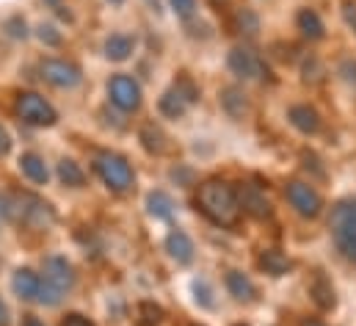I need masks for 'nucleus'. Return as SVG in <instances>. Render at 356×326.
Segmentation results:
<instances>
[{
    "label": "nucleus",
    "mask_w": 356,
    "mask_h": 326,
    "mask_svg": "<svg viewBox=\"0 0 356 326\" xmlns=\"http://www.w3.org/2000/svg\"><path fill=\"white\" fill-rule=\"evenodd\" d=\"M196 205L199 210L216 224V227H235L241 222V202L238 191L227 180H204L196 191Z\"/></svg>",
    "instance_id": "nucleus-1"
},
{
    "label": "nucleus",
    "mask_w": 356,
    "mask_h": 326,
    "mask_svg": "<svg viewBox=\"0 0 356 326\" xmlns=\"http://www.w3.org/2000/svg\"><path fill=\"white\" fill-rule=\"evenodd\" d=\"M0 213H8L11 219L33 227V230H47L56 222V210L50 202H44L36 194H11L6 205H0Z\"/></svg>",
    "instance_id": "nucleus-2"
},
{
    "label": "nucleus",
    "mask_w": 356,
    "mask_h": 326,
    "mask_svg": "<svg viewBox=\"0 0 356 326\" xmlns=\"http://www.w3.org/2000/svg\"><path fill=\"white\" fill-rule=\"evenodd\" d=\"M94 171L99 174V180L113 191V194H127L136 183V174H133V166L127 163L124 155L119 153H111V150H102L94 155Z\"/></svg>",
    "instance_id": "nucleus-3"
},
{
    "label": "nucleus",
    "mask_w": 356,
    "mask_h": 326,
    "mask_svg": "<svg viewBox=\"0 0 356 326\" xmlns=\"http://www.w3.org/2000/svg\"><path fill=\"white\" fill-rule=\"evenodd\" d=\"M329 227H332V235H334V244L337 249L356 260V202L346 199V202H337L332 208V216H329Z\"/></svg>",
    "instance_id": "nucleus-4"
},
{
    "label": "nucleus",
    "mask_w": 356,
    "mask_h": 326,
    "mask_svg": "<svg viewBox=\"0 0 356 326\" xmlns=\"http://www.w3.org/2000/svg\"><path fill=\"white\" fill-rule=\"evenodd\" d=\"M14 108H17V116L33 127H53L58 122L56 108L36 91H19Z\"/></svg>",
    "instance_id": "nucleus-5"
},
{
    "label": "nucleus",
    "mask_w": 356,
    "mask_h": 326,
    "mask_svg": "<svg viewBox=\"0 0 356 326\" xmlns=\"http://www.w3.org/2000/svg\"><path fill=\"white\" fill-rule=\"evenodd\" d=\"M284 196H287V202L296 208V213H298V216H304V219H315V216L321 213V208H323L321 194H318L309 183H301V180L287 183Z\"/></svg>",
    "instance_id": "nucleus-6"
},
{
    "label": "nucleus",
    "mask_w": 356,
    "mask_h": 326,
    "mask_svg": "<svg viewBox=\"0 0 356 326\" xmlns=\"http://www.w3.org/2000/svg\"><path fill=\"white\" fill-rule=\"evenodd\" d=\"M39 72H42L44 81L50 86H56V88H75L78 83L83 81L81 67L72 64V61H64V59H44L39 64Z\"/></svg>",
    "instance_id": "nucleus-7"
},
{
    "label": "nucleus",
    "mask_w": 356,
    "mask_h": 326,
    "mask_svg": "<svg viewBox=\"0 0 356 326\" xmlns=\"http://www.w3.org/2000/svg\"><path fill=\"white\" fill-rule=\"evenodd\" d=\"M108 94H111V102L119 108V111H138L141 108V86L133 81L130 75H113L108 83Z\"/></svg>",
    "instance_id": "nucleus-8"
},
{
    "label": "nucleus",
    "mask_w": 356,
    "mask_h": 326,
    "mask_svg": "<svg viewBox=\"0 0 356 326\" xmlns=\"http://www.w3.org/2000/svg\"><path fill=\"white\" fill-rule=\"evenodd\" d=\"M227 64H229V70H232L238 78H243V81H254V78H266V75H270L266 67V61H263L254 50H249V47H235V50L229 53Z\"/></svg>",
    "instance_id": "nucleus-9"
},
{
    "label": "nucleus",
    "mask_w": 356,
    "mask_h": 326,
    "mask_svg": "<svg viewBox=\"0 0 356 326\" xmlns=\"http://www.w3.org/2000/svg\"><path fill=\"white\" fill-rule=\"evenodd\" d=\"M42 279L64 296V293H70L75 288V268H72V263H67V257H47Z\"/></svg>",
    "instance_id": "nucleus-10"
},
{
    "label": "nucleus",
    "mask_w": 356,
    "mask_h": 326,
    "mask_svg": "<svg viewBox=\"0 0 356 326\" xmlns=\"http://www.w3.org/2000/svg\"><path fill=\"white\" fill-rule=\"evenodd\" d=\"M238 202H241V210L254 216V219H270L273 216V208L266 199V194L257 188V185H243L238 191Z\"/></svg>",
    "instance_id": "nucleus-11"
},
{
    "label": "nucleus",
    "mask_w": 356,
    "mask_h": 326,
    "mask_svg": "<svg viewBox=\"0 0 356 326\" xmlns=\"http://www.w3.org/2000/svg\"><path fill=\"white\" fill-rule=\"evenodd\" d=\"M309 296H312V302H315L321 310H334V307H337V293H334V285H332V279H329L323 271H315V274H312V282H309Z\"/></svg>",
    "instance_id": "nucleus-12"
},
{
    "label": "nucleus",
    "mask_w": 356,
    "mask_h": 326,
    "mask_svg": "<svg viewBox=\"0 0 356 326\" xmlns=\"http://www.w3.org/2000/svg\"><path fill=\"white\" fill-rule=\"evenodd\" d=\"M221 108H224V114L229 119H243L246 111H249V100H246L243 88H238V86L221 88Z\"/></svg>",
    "instance_id": "nucleus-13"
},
{
    "label": "nucleus",
    "mask_w": 356,
    "mask_h": 326,
    "mask_svg": "<svg viewBox=\"0 0 356 326\" xmlns=\"http://www.w3.org/2000/svg\"><path fill=\"white\" fill-rule=\"evenodd\" d=\"M287 116H290L293 127L301 130L304 136H315V133L321 130V116H318V111L309 108V105H293Z\"/></svg>",
    "instance_id": "nucleus-14"
},
{
    "label": "nucleus",
    "mask_w": 356,
    "mask_h": 326,
    "mask_svg": "<svg viewBox=\"0 0 356 326\" xmlns=\"http://www.w3.org/2000/svg\"><path fill=\"white\" fill-rule=\"evenodd\" d=\"M11 290L22 299V302H36L39 293V274H33L31 268H19L11 279Z\"/></svg>",
    "instance_id": "nucleus-15"
},
{
    "label": "nucleus",
    "mask_w": 356,
    "mask_h": 326,
    "mask_svg": "<svg viewBox=\"0 0 356 326\" xmlns=\"http://www.w3.org/2000/svg\"><path fill=\"white\" fill-rule=\"evenodd\" d=\"M257 265H260L266 274H270V277H284V274L293 268V260H290L284 251H279V249H266V251H260Z\"/></svg>",
    "instance_id": "nucleus-16"
},
{
    "label": "nucleus",
    "mask_w": 356,
    "mask_h": 326,
    "mask_svg": "<svg viewBox=\"0 0 356 326\" xmlns=\"http://www.w3.org/2000/svg\"><path fill=\"white\" fill-rule=\"evenodd\" d=\"M224 282H227V290H229L238 302H246V304H249V302L257 299V288H254V282H252L246 274H241V271H229Z\"/></svg>",
    "instance_id": "nucleus-17"
},
{
    "label": "nucleus",
    "mask_w": 356,
    "mask_h": 326,
    "mask_svg": "<svg viewBox=\"0 0 356 326\" xmlns=\"http://www.w3.org/2000/svg\"><path fill=\"white\" fill-rule=\"evenodd\" d=\"M166 251L177 260L179 265H188L193 260V241L182 230H172L169 238H166Z\"/></svg>",
    "instance_id": "nucleus-18"
},
{
    "label": "nucleus",
    "mask_w": 356,
    "mask_h": 326,
    "mask_svg": "<svg viewBox=\"0 0 356 326\" xmlns=\"http://www.w3.org/2000/svg\"><path fill=\"white\" fill-rule=\"evenodd\" d=\"M296 25H298V31H301L307 39H312V42H318V39L326 36L323 20H321L318 11H312V8H301L298 17H296Z\"/></svg>",
    "instance_id": "nucleus-19"
},
{
    "label": "nucleus",
    "mask_w": 356,
    "mask_h": 326,
    "mask_svg": "<svg viewBox=\"0 0 356 326\" xmlns=\"http://www.w3.org/2000/svg\"><path fill=\"white\" fill-rule=\"evenodd\" d=\"M138 139H141L144 150L152 153V155H163V153H169V139H166V133H163L158 125H152V122L141 127Z\"/></svg>",
    "instance_id": "nucleus-20"
},
{
    "label": "nucleus",
    "mask_w": 356,
    "mask_h": 326,
    "mask_svg": "<svg viewBox=\"0 0 356 326\" xmlns=\"http://www.w3.org/2000/svg\"><path fill=\"white\" fill-rule=\"evenodd\" d=\"M19 169H22V174H25L31 183H36V185H44L47 177H50V171H47V166H44V158L36 155V153H25V155L19 158Z\"/></svg>",
    "instance_id": "nucleus-21"
},
{
    "label": "nucleus",
    "mask_w": 356,
    "mask_h": 326,
    "mask_svg": "<svg viewBox=\"0 0 356 326\" xmlns=\"http://www.w3.org/2000/svg\"><path fill=\"white\" fill-rule=\"evenodd\" d=\"M133 47H136V39L127 36V33H113V36L105 39V56H108L111 61H124V59H130Z\"/></svg>",
    "instance_id": "nucleus-22"
},
{
    "label": "nucleus",
    "mask_w": 356,
    "mask_h": 326,
    "mask_svg": "<svg viewBox=\"0 0 356 326\" xmlns=\"http://www.w3.org/2000/svg\"><path fill=\"white\" fill-rule=\"evenodd\" d=\"M235 31L246 39H254L260 33V17L252 8H238L235 11Z\"/></svg>",
    "instance_id": "nucleus-23"
},
{
    "label": "nucleus",
    "mask_w": 356,
    "mask_h": 326,
    "mask_svg": "<svg viewBox=\"0 0 356 326\" xmlns=\"http://www.w3.org/2000/svg\"><path fill=\"white\" fill-rule=\"evenodd\" d=\"M158 108H161V114H163L166 119H179V116L185 114L188 102L179 97L175 88H169V91H163V94H161V102H158Z\"/></svg>",
    "instance_id": "nucleus-24"
},
{
    "label": "nucleus",
    "mask_w": 356,
    "mask_h": 326,
    "mask_svg": "<svg viewBox=\"0 0 356 326\" xmlns=\"http://www.w3.org/2000/svg\"><path fill=\"white\" fill-rule=\"evenodd\" d=\"M147 208H149V213H152L155 219H169L175 202H172V196H169L166 191H152L149 199H147Z\"/></svg>",
    "instance_id": "nucleus-25"
},
{
    "label": "nucleus",
    "mask_w": 356,
    "mask_h": 326,
    "mask_svg": "<svg viewBox=\"0 0 356 326\" xmlns=\"http://www.w3.org/2000/svg\"><path fill=\"white\" fill-rule=\"evenodd\" d=\"M58 177H61V183H64V185H72V188L83 185V180H86L83 169H81L75 161H70V158H64V161L58 163Z\"/></svg>",
    "instance_id": "nucleus-26"
},
{
    "label": "nucleus",
    "mask_w": 356,
    "mask_h": 326,
    "mask_svg": "<svg viewBox=\"0 0 356 326\" xmlns=\"http://www.w3.org/2000/svg\"><path fill=\"white\" fill-rule=\"evenodd\" d=\"M172 88L177 91V94L182 97V100H185V102H188V105H193V102L199 100V86L193 83V78H191L188 72H179V75H177V83H175Z\"/></svg>",
    "instance_id": "nucleus-27"
},
{
    "label": "nucleus",
    "mask_w": 356,
    "mask_h": 326,
    "mask_svg": "<svg viewBox=\"0 0 356 326\" xmlns=\"http://www.w3.org/2000/svg\"><path fill=\"white\" fill-rule=\"evenodd\" d=\"M163 318V310L155 302H141L138 304V326H158Z\"/></svg>",
    "instance_id": "nucleus-28"
},
{
    "label": "nucleus",
    "mask_w": 356,
    "mask_h": 326,
    "mask_svg": "<svg viewBox=\"0 0 356 326\" xmlns=\"http://www.w3.org/2000/svg\"><path fill=\"white\" fill-rule=\"evenodd\" d=\"M304 81L307 83L323 81V67H321V61H318V59H309V61L304 64Z\"/></svg>",
    "instance_id": "nucleus-29"
},
{
    "label": "nucleus",
    "mask_w": 356,
    "mask_h": 326,
    "mask_svg": "<svg viewBox=\"0 0 356 326\" xmlns=\"http://www.w3.org/2000/svg\"><path fill=\"white\" fill-rule=\"evenodd\" d=\"M39 39H42L47 47H58V45H61V33H58L53 25H39Z\"/></svg>",
    "instance_id": "nucleus-30"
},
{
    "label": "nucleus",
    "mask_w": 356,
    "mask_h": 326,
    "mask_svg": "<svg viewBox=\"0 0 356 326\" xmlns=\"http://www.w3.org/2000/svg\"><path fill=\"white\" fill-rule=\"evenodd\" d=\"M169 3H172V8L177 11V17H182V20L193 17V11H196V0H169Z\"/></svg>",
    "instance_id": "nucleus-31"
},
{
    "label": "nucleus",
    "mask_w": 356,
    "mask_h": 326,
    "mask_svg": "<svg viewBox=\"0 0 356 326\" xmlns=\"http://www.w3.org/2000/svg\"><path fill=\"white\" fill-rule=\"evenodd\" d=\"M6 28H8V33H11L14 39H25V36H28V31H25V20H19V17H11V20L6 22Z\"/></svg>",
    "instance_id": "nucleus-32"
},
{
    "label": "nucleus",
    "mask_w": 356,
    "mask_h": 326,
    "mask_svg": "<svg viewBox=\"0 0 356 326\" xmlns=\"http://www.w3.org/2000/svg\"><path fill=\"white\" fill-rule=\"evenodd\" d=\"M61 326H94L89 318H83V316H78V313H72V316H67L64 318V324Z\"/></svg>",
    "instance_id": "nucleus-33"
},
{
    "label": "nucleus",
    "mask_w": 356,
    "mask_h": 326,
    "mask_svg": "<svg viewBox=\"0 0 356 326\" xmlns=\"http://www.w3.org/2000/svg\"><path fill=\"white\" fill-rule=\"evenodd\" d=\"M343 14H346V22L356 31V3L348 0V3H346V8H343Z\"/></svg>",
    "instance_id": "nucleus-34"
},
{
    "label": "nucleus",
    "mask_w": 356,
    "mask_h": 326,
    "mask_svg": "<svg viewBox=\"0 0 356 326\" xmlns=\"http://www.w3.org/2000/svg\"><path fill=\"white\" fill-rule=\"evenodd\" d=\"M8 150H11V136L6 133V127H0V158L8 155Z\"/></svg>",
    "instance_id": "nucleus-35"
},
{
    "label": "nucleus",
    "mask_w": 356,
    "mask_h": 326,
    "mask_svg": "<svg viewBox=\"0 0 356 326\" xmlns=\"http://www.w3.org/2000/svg\"><path fill=\"white\" fill-rule=\"evenodd\" d=\"M11 321H8V307L0 302V326H8Z\"/></svg>",
    "instance_id": "nucleus-36"
},
{
    "label": "nucleus",
    "mask_w": 356,
    "mask_h": 326,
    "mask_svg": "<svg viewBox=\"0 0 356 326\" xmlns=\"http://www.w3.org/2000/svg\"><path fill=\"white\" fill-rule=\"evenodd\" d=\"M22 326H44V324H42L36 316H25V318H22Z\"/></svg>",
    "instance_id": "nucleus-37"
},
{
    "label": "nucleus",
    "mask_w": 356,
    "mask_h": 326,
    "mask_svg": "<svg viewBox=\"0 0 356 326\" xmlns=\"http://www.w3.org/2000/svg\"><path fill=\"white\" fill-rule=\"evenodd\" d=\"M207 3H210V6L216 8V11H224V8L229 6V0H207Z\"/></svg>",
    "instance_id": "nucleus-38"
},
{
    "label": "nucleus",
    "mask_w": 356,
    "mask_h": 326,
    "mask_svg": "<svg viewBox=\"0 0 356 326\" xmlns=\"http://www.w3.org/2000/svg\"><path fill=\"white\" fill-rule=\"evenodd\" d=\"M301 326H323V324H321V321H315V318H307Z\"/></svg>",
    "instance_id": "nucleus-39"
},
{
    "label": "nucleus",
    "mask_w": 356,
    "mask_h": 326,
    "mask_svg": "<svg viewBox=\"0 0 356 326\" xmlns=\"http://www.w3.org/2000/svg\"><path fill=\"white\" fill-rule=\"evenodd\" d=\"M47 3H50L53 8H58V6H61V0H47Z\"/></svg>",
    "instance_id": "nucleus-40"
},
{
    "label": "nucleus",
    "mask_w": 356,
    "mask_h": 326,
    "mask_svg": "<svg viewBox=\"0 0 356 326\" xmlns=\"http://www.w3.org/2000/svg\"><path fill=\"white\" fill-rule=\"evenodd\" d=\"M111 3H124V0H111Z\"/></svg>",
    "instance_id": "nucleus-41"
}]
</instances>
